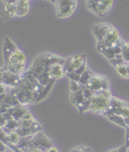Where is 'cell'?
Instances as JSON below:
<instances>
[{
    "label": "cell",
    "mask_w": 129,
    "mask_h": 152,
    "mask_svg": "<svg viewBox=\"0 0 129 152\" xmlns=\"http://www.w3.org/2000/svg\"><path fill=\"white\" fill-rule=\"evenodd\" d=\"M29 145H30V150H33V148H40V150L46 152L50 147H53V143L42 131H40L36 135L29 136Z\"/></svg>",
    "instance_id": "obj_3"
},
{
    "label": "cell",
    "mask_w": 129,
    "mask_h": 152,
    "mask_svg": "<svg viewBox=\"0 0 129 152\" xmlns=\"http://www.w3.org/2000/svg\"><path fill=\"white\" fill-rule=\"evenodd\" d=\"M29 12V0H17L16 16H25Z\"/></svg>",
    "instance_id": "obj_12"
},
{
    "label": "cell",
    "mask_w": 129,
    "mask_h": 152,
    "mask_svg": "<svg viewBox=\"0 0 129 152\" xmlns=\"http://www.w3.org/2000/svg\"><path fill=\"white\" fill-rule=\"evenodd\" d=\"M70 101H71V103L74 104L77 109H79V107L82 106V103L86 101V98H84V94H83V91H82V89L78 90V91H75V93H71V94H70Z\"/></svg>",
    "instance_id": "obj_11"
},
{
    "label": "cell",
    "mask_w": 129,
    "mask_h": 152,
    "mask_svg": "<svg viewBox=\"0 0 129 152\" xmlns=\"http://www.w3.org/2000/svg\"><path fill=\"white\" fill-rule=\"evenodd\" d=\"M12 57L17 61V62H21V64H25V61H26V57H25L24 52L20 50V49H17L16 52H13V53H12Z\"/></svg>",
    "instance_id": "obj_18"
},
{
    "label": "cell",
    "mask_w": 129,
    "mask_h": 152,
    "mask_svg": "<svg viewBox=\"0 0 129 152\" xmlns=\"http://www.w3.org/2000/svg\"><path fill=\"white\" fill-rule=\"evenodd\" d=\"M87 64V58L86 54H78V56H72V57L66 58V62H64V69L66 73L74 72L75 69H78L80 65Z\"/></svg>",
    "instance_id": "obj_5"
},
{
    "label": "cell",
    "mask_w": 129,
    "mask_h": 152,
    "mask_svg": "<svg viewBox=\"0 0 129 152\" xmlns=\"http://www.w3.org/2000/svg\"><path fill=\"white\" fill-rule=\"evenodd\" d=\"M70 152H92L91 151V148L90 147H84V145H80V147H75V148H72Z\"/></svg>",
    "instance_id": "obj_28"
},
{
    "label": "cell",
    "mask_w": 129,
    "mask_h": 152,
    "mask_svg": "<svg viewBox=\"0 0 129 152\" xmlns=\"http://www.w3.org/2000/svg\"><path fill=\"white\" fill-rule=\"evenodd\" d=\"M108 119H109L112 123H115V124H117V126H121V127L127 128V124H125L124 116L117 115V114H113V115H109V116H108Z\"/></svg>",
    "instance_id": "obj_13"
},
{
    "label": "cell",
    "mask_w": 129,
    "mask_h": 152,
    "mask_svg": "<svg viewBox=\"0 0 129 152\" xmlns=\"http://www.w3.org/2000/svg\"><path fill=\"white\" fill-rule=\"evenodd\" d=\"M127 70H128V77H129V62L127 64Z\"/></svg>",
    "instance_id": "obj_38"
},
{
    "label": "cell",
    "mask_w": 129,
    "mask_h": 152,
    "mask_svg": "<svg viewBox=\"0 0 129 152\" xmlns=\"http://www.w3.org/2000/svg\"><path fill=\"white\" fill-rule=\"evenodd\" d=\"M99 3H100V0H86V5H87V8H88V11H91V12L95 15L98 12Z\"/></svg>",
    "instance_id": "obj_16"
},
{
    "label": "cell",
    "mask_w": 129,
    "mask_h": 152,
    "mask_svg": "<svg viewBox=\"0 0 129 152\" xmlns=\"http://www.w3.org/2000/svg\"><path fill=\"white\" fill-rule=\"evenodd\" d=\"M88 86L93 91H98V90H107L109 89V82L108 80L103 75H92L91 81L88 82Z\"/></svg>",
    "instance_id": "obj_7"
},
{
    "label": "cell",
    "mask_w": 129,
    "mask_h": 152,
    "mask_svg": "<svg viewBox=\"0 0 129 152\" xmlns=\"http://www.w3.org/2000/svg\"><path fill=\"white\" fill-rule=\"evenodd\" d=\"M86 70H87V64H83V65H80L78 69H75V70H74V73H75L77 75H79V77H80V75L83 74V73L86 72Z\"/></svg>",
    "instance_id": "obj_27"
},
{
    "label": "cell",
    "mask_w": 129,
    "mask_h": 152,
    "mask_svg": "<svg viewBox=\"0 0 129 152\" xmlns=\"http://www.w3.org/2000/svg\"><path fill=\"white\" fill-rule=\"evenodd\" d=\"M92 72H91L90 69H87L86 72L83 73V74L80 75V80H79V83L80 85H88V82L91 81V78H92Z\"/></svg>",
    "instance_id": "obj_15"
},
{
    "label": "cell",
    "mask_w": 129,
    "mask_h": 152,
    "mask_svg": "<svg viewBox=\"0 0 129 152\" xmlns=\"http://www.w3.org/2000/svg\"><path fill=\"white\" fill-rule=\"evenodd\" d=\"M112 25L105 24V23H100V24H95L92 27V33L95 36L96 41H103L107 36V33L111 31Z\"/></svg>",
    "instance_id": "obj_8"
},
{
    "label": "cell",
    "mask_w": 129,
    "mask_h": 152,
    "mask_svg": "<svg viewBox=\"0 0 129 152\" xmlns=\"http://www.w3.org/2000/svg\"><path fill=\"white\" fill-rule=\"evenodd\" d=\"M5 124H7V119L4 118V114H0V128L5 127Z\"/></svg>",
    "instance_id": "obj_31"
},
{
    "label": "cell",
    "mask_w": 129,
    "mask_h": 152,
    "mask_svg": "<svg viewBox=\"0 0 129 152\" xmlns=\"http://www.w3.org/2000/svg\"><path fill=\"white\" fill-rule=\"evenodd\" d=\"M17 49L19 48L14 45V42L12 40H11L9 37H5L4 39V50H8V52H11V53H13V52H16Z\"/></svg>",
    "instance_id": "obj_14"
},
{
    "label": "cell",
    "mask_w": 129,
    "mask_h": 152,
    "mask_svg": "<svg viewBox=\"0 0 129 152\" xmlns=\"http://www.w3.org/2000/svg\"><path fill=\"white\" fill-rule=\"evenodd\" d=\"M111 99H112V94H111L109 89L95 91L92 99H91L90 111H93V113H98V114H104L105 110L109 109Z\"/></svg>",
    "instance_id": "obj_1"
},
{
    "label": "cell",
    "mask_w": 129,
    "mask_h": 152,
    "mask_svg": "<svg viewBox=\"0 0 129 152\" xmlns=\"http://www.w3.org/2000/svg\"><path fill=\"white\" fill-rule=\"evenodd\" d=\"M30 152H45V151L40 150V148H33V150H30Z\"/></svg>",
    "instance_id": "obj_36"
},
{
    "label": "cell",
    "mask_w": 129,
    "mask_h": 152,
    "mask_svg": "<svg viewBox=\"0 0 129 152\" xmlns=\"http://www.w3.org/2000/svg\"><path fill=\"white\" fill-rule=\"evenodd\" d=\"M100 3H103L104 5H107L109 8H112V5H113V0H100Z\"/></svg>",
    "instance_id": "obj_32"
},
{
    "label": "cell",
    "mask_w": 129,
    "mask_h": 152,
    "mask_svg": "<svg viewBox=\"0 0 129 152\" xmlns=\"http://www.w3.org/2000/svg\"><path fill=\"white\" fill-rule=\"evenodd\" d=\"M5 127H7L9 131H16L17 128L20 127V122H19V121H16V119H11V121H8V122H7Z\"/></svg>",
    "instance_id": "obj_22"
},
{
    "label": "cell",
    "mask_w": 129,
    "mask_h": 152,
    "mask_svg": "<svg viewBox=\"0 0 129 152\" xmlns=\"http://www.w3.org/2000/svg\"><path fill=\"white\" fill-rule=\"evenodd\" d=\"M0 107H1V103H0Z\"/></svg>",
    "instance_id": "obj_41"
},
{
    "label": "cell",
    "mask_w": 129,
    "mask_h": 152,
    "mask_svg": "<svg viewBox=\"0 0 129 152\" xmlns=\"http://www.w3.org/2000/svg\"><path fill=\"white\" fill-rule=\"evenodd\" d=\"M125 130H127V132H125V145L129 147V127H127Z\"/></svg>",
    "instance_id": "obj_33"
},
{
    "label": "cell",
    "mask_w": 129,
    "mask_h": 152,
    "mask_svg": "<svg viewBox=\"0 0 129 152\" xmlns=\"http://www.w3.org/2000/svg\"><path fill=\"white\" fill-rule=\"evenodd\" d=\"M121 56H122V58H124V61L125 62H129V46L127 45V42L122 45V49H121Z\"/></svg>",
    "instance_id": "obj_25"
},
{
    "label": "cell",
    "mask_w": 129,
    "mask_h": 152,
    "mask_svg": "<svg viewBox=\"0 0 129 152\" xmlns=\"http://www.w3.org/2000/svg\"><path fill=\"white\" fill-rule=\"evenodd\" d=\"M116 69V72H117V74L120 75V77H122V78H128V70H127V64H124V65H120V66H117Z\"/></svg>",
    "instance_id": "obj_23"
},
{
    "label": "cell",
    "mask_w": 129,
    "mask_h": 152,
    "mask_svg": "<svg viewBox=\"0 0 129 152\" xmlns=\"http://www.w3.org/2000/svg\"><path fill=\"white\" fill-rule=\"evenodd\" d=\"M8 113L13 116V119L21 121V119L24 118L25 114L28 113V109H26V104H19V106L9 107V109H8Z\"/></svg>",
    "instance_id": "obj_9"
},
{
    "label": "cell",
    "mask_w": 129,
    "mask_h": 152,
    "mask_svg": "<svg viewBox=\"0 0 129 152\" xmlns=\"http://www.w3.org/2000/svg\"><path fill=\"white\" fill-rule=\"evenodd\" d=\"M46 152H61V151L58 150L57 147H54V145H53V147H50V148H49V150L46 151Z\"/></svg>",
    "instance_id": "obj_34"
},
{
    "label": "cell",
    "mask_w": 129,
    "mask_h": 152,
    "mask_svg": "<svg viewBox=\"0 0 129 152\" xmlns=\"http://www.w3.org/2000/svg\"><path fill=\"white\" fill-rule=\"evenodd\" d=\"M127 152H129V147H128V151H127Z\"/></svg>",
    "instance_id": "obj_40"
},
{
    "label": "cell",
    "mask_w": 129,
    "mask_h": 152,
    "mask_svg": "<svg viewBox=\"0 0 129 152\" xmlns=\"http://www.w3.org/2000/svg\"><path fill=\"white\" fill-rule=\"evenodd\" d=\"M20 122V127H30V126H33L34 123H36V119L32 118V119H21Z\"/></svg>",
    "instance_id": "obj_24"
},
{
    "label": "cell",
    "mask_w": 129,
    "mask_h": 152,
    "mask_svg": "<svg viewBox=\"0 0 129 152\" xmlns=\"http://www.w3.org/2000/svg\"><path fill=\"white\" fill-rule=\"evenodd\" d=\"M49 74L53 80H59L66 75V69H64V65L62 64H57V65H51L50 69H49Z\"/></svg>",
    "instance_id": "obj_10"
},
{
    "label": "cell",
    "mask_w": 129,
    "mask_h": 152,
    "mask_svg": "<svg viewBox=\"0 0 129 152\" xmlns=\"http://www.w3.org/2000/svg\"><path fill=\"white\" fill-rule=\"evenodd\" d=\"M8 139H9V145H17V143L20 142V139H21V136L19 135V132L17 131H12V132L8 134Z\"/></svg>",
    "instance_id": "obj_17"
},
{
    "label": "cell",
    "mask_w": 129,
    "mask_h": 152,
    "mask_svg": "<svg viewBox=\"0 0 129 152\" xmlns=\"http://www.w3.org/2000/svg\"><path fill=\"white\" fill-rule=\"evenodd\" d=\"M77 0H57L55 1V8H57V16L59 19H66L70 17L74 11L77 10Z\"/></svg>",
    "instance_id": "obj_2"
},
{
    "label": "cell",
    "mask_w": 129,
    "mask_h": 152,
    "mask_svg": "<svg viewBox=\"0 0 129 152\" xmlns=\"http://www.w3.org/2000/svg\"><path fill=\"white\" fill-rule=\"evenodd\" d=\"M109 62L112 64V66H115V68H117V66H120V65H124V64H127L124 61V58H122L121 54H117L116 57H113L112 60H109Z\"/></svg>",
    "instance_id": "obj_20"
},
{
    "label": "cell",
    "mask_w": 129,
    "mask_h": 152,
    "mask_svg": "<svg viewBox=\"0 0 129 152\" xmlns=\"http://www.w3.org/2000/svg\"><path fill=\"white\" fill-rule=\"evenodd\" d=\"M4 10L5 12L11 16H16V4H12V3H5L4 4Z\"/></svg>",
    "instance_id": "obj_21"
},
{
    "label": "cell",
    "mask_w": 129,
    "mask_h": 152,
    "mask_svg": "<svg viewBox=\"0 0 129 152\" xmlns=\"http://www.w3.org/2000/svg\"><path fill=\"white\" fill-rule=\"evenodd\" d=\"M127 45H128V46H129V41H128V42H127Z\"/></svg>",
    "instance_id": "obj_39"
},
{
    "label": "cell",
    "mask_w": 129,
    "mask_h": 152,
    "mask_svg": "<svg viewBox=\"0 0 129 152\" xmlns=\"http://www.w3.org/2000/svg\"><path fill=\"white\" fill-rule=\"evenodd\" d=\"M22 77L20 74H14L12 72H8L7 69H4V74H3V81L1 83H4L5 86H8L9 89H13V87H17L19 83L21 82Z\"/></svg>",
    "instance_id": "obj_6"
},
{
    "label": "cell",
    "mask_w": 129,
    "mask_h": 152,
    "mask_svg": "<svg viewBox=\"0 0 129 152\" xmlns=\"http://www.w3.org/2000/svg\"><path fill=\"white\" fill-rule=\"evenodd\" d=\"M117 40H120V33H119V31H117L115 27H112V28H111V31L107 33V36H105V39L103 40V41H96L98 50L101 52V50H103V49H105V48L113 46Z\"/></svg>",
    "instance_id": "obj_4"
},
{
    "label": "cell",
    "mask_w": 129,
    "mask_h": 152,
    "mask_svg": "<svg viewBox=\"0 0 129 152\" xmlns=\"http://www.w3.org/2000/svg\"><path fill=\"white\" fill-rule=\"evenodd\" d=\"M4 69H5V68H1V69H0V82L3 81V74H4Z\"/></svg>",
    "instance_id": "obj_35"
},
{
    "label": "cell",
    "mask_w": 129,
    "mask_h": 152,
    "mask_svg": "<svg viewBox=\"0 0 129 152\" xmlns=\"http://www.w3.org/2000/svg\"><path fill=\"white\" fill-rule=\"evenodd\" d=\"M80 89H82V86L79 82H77V81H70V90H71V93H75Z\"/></svg>",
    "instance_id": "obj_26"
},
{
    "label": "cell",
    "mask_w": 129,
    "mask_h": 152,
    "mask_svg": "<svg viewBox=\"0 0 129 152\" xmlns=\"http://www.w3.org/2000/svg\"><path fill=\"white\" fill-rule=\"evenodd\" d=\"M11 150H12V148H9L4 142H1V140H0V152H8Z\"/></svg>",
    "instance_id": "obj_29"
},
{
    "label": "cell",
    "mask_w": 129,
    "mask_h": 152,
    "mask_svg": "<svg viewBox=\"0 0 129 152\" xmlns=\"http://www.w3.org/2000/svg\"><path fill=\"white\" fill-rule=\"evenodd\" d=\"M51 86H53V83L50 85H48V86H45L42 90L38 93V97H37V102H40V101H42L43 98H46L48 97V94L50 93V90H51Z\"/></svg>",
    "instance_id": "obj_19"
},
{
    "label": "cell",
    "mask_w": 129,
    "mask_h": 152,
    "mask_svg": "<svg viewBox=\"0 0 129 152\" xmlns=\"http://www.w3.org/2000/svg\"><path fill=\"white\" fill-rule=\"evenodd\" d=\"M125 119V124H127V127H129V116L128 118H124Z\"/></svg>",
    "instance_id": "obj_37"
},
{
    "label": "cell",
    "mask_w": 129,
    "mask_h": 152,
    "mask_svg": "<svg viewBox=\"0 0 129 152\" xmlns=\"http://www.w3.org/2000/svg\"><path fill=\"white\" fill-rule=\"evenodd\" d=\"M127 151H128V147H127V145H121V147L115 148V150L108 151V152H127Z\"/></svg>",
    "instance_id": "obj_30"
}]
</instances>
